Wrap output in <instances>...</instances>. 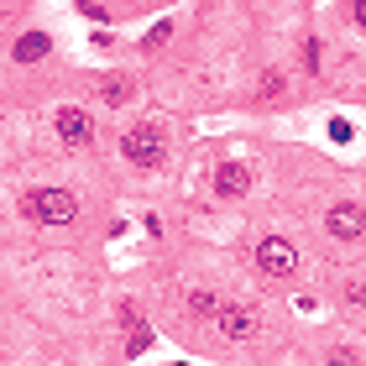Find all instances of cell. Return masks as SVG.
I'll return each instance as SVG.
<instances>
[{
    "label": "cell",
    "instance_id": "6da1fadb",
    "mask_svg": "<svg viewBox=\"0 0 366 366\" xmlns=\"http://www.w3.org/2000/svg\"><path fill=\"white\" fill-rule=\"evenodd\" d=\"M21 214H32L42 225H68L79 214V194L73 189H37V194L21 199Z\"/></svg>",
    "mask_w": 366,
    "mask_h": 366
},
{
    "label": "cell",
    "instance_id": "9c48e42d",
    "mask_svg": "<svg viewBox=\"0 0 366 366\" xmlns=\"http://www.w3.org/2000/svg\"><path fill=\"white\" fill-rule=\"evenodd\" d=\"M100 100H105V105H126V100H131V79H126V73L105 79V84H100Z\"/></svg>",
    "mask_w": 366,
    "mask_h": 366
},
{
    "label": "cell",
    "instance_id": "30bf717a",
    "mask_svg": "<svg viewBox=\"0 0 366 366\" xmlns=\"http://www.w3.org/2000/svg\"><path fill=\"white\" fill-rule=\"evenodd\" d=\"M214 309H220V304H214L210 288H194V293H189V314L194 319H214Z\"/></svg>",
    "mask_w": 366,
    "mask_h": 366
},
{
    "label": "cell",
    "instance_id": "ba28073f",
    "mask_svg": "<svg viewBox=\"0 0 366 366\" xmlns=\"http://www.w3.org/2000/svg\"><path fill=\"white\" fill-rule=\"evenodd\" d=\"M11 53H16V63H37V58H48V53H53V42L42 32H26V37H16Z\"/></svg>",
    "mask_w": 366,
    "mask_h": 366
},
{
    "label": "cell",
    "instance_id": "2e32d148",
    "mask_svg": "<svg viewBox=\"0 0 366 366\" xmlns=\"http://www.w3.org/2000/svg\"><path fill=\"white\" fill-rule=\"evenodd\" d=\"M147 345H152V330H142V324H136V335H131V351H147Z\"/></svg>",
    "mask_w": 366,
    "mask_h": 366
},
{
    "label": "cell",
    "instance_id": "277c9868",
    "mask_svg": "<svg viewBox=\"0 0 366 366\" xmlns=\"http://www.w3.org/2000/svg\"><path fill=\"white\" fill-rule=\"evenodd\" d=\"M214 324H220L225 340H251V335L262 330V319H257L251 304H220L214 309Z\"/></svg>",
    "mask_w": 366,
    "mask_h": 366
},
{
    "label": "cell",
    "instance_id": "3957f363",
    "mask_svg": "<svg viewBox=\"0 0 366 366\" xmlns=\"http://www.w3.org/2000/svg\"><path fill=\"white\" fill-rule=\"evenodd\" d=\"M257 267L267 272V277H293V267H298V251H293V241H283V236H267V241H257Z\"/></svg>",
    "mask_w": 366,
    "mask_h": 366
},
{
    "label": "cell",
    "instance_id": "8992f818",
    "mask_svg": "<svg viewBox=\"0 0 366 366\" xmlns=\"http://www.w3.org/2000/svg\"><path fill=\"white\" fill-rule=\"evenodd\" d=\"M246 189H251V167H241V163L214 167V194H220V199H241Z\"/></svg>",
    "mask_w": 366,
    "mask_h": 366
},
{
    "label": "cell",
    "instance_id": "7c38bea8",
    "mask_svg": "<svg viewBox=\"0 0 366 366\" xmlns=\"http://www.w3.org/2000/svg\"><path fill=\"white\" fill-rule=\"evenodd\" d=\"M324 366H361V351H356V345H335V351L324 356Z\"/></svg>",
    "mask_w": 366,
    "mask_h": 366
},
{
    "label": "cell",
    "instance_id": "52a82bcc",
    "mask_svg": "<svg viewBox=\"0 0 366 366\" xmlns=\"http://www.w3.org/2000/svg\"><path fill=\"white\" fill-rule=\"evenodd\" d=\"M58 136H63V142H68V147H84V142H89V136H95V120H89V116H84V110H58Z\"/></svg>",
    "mask_w": 366,
    "mask_h": 366
},
{
    "label": "cell",
    "instance_id": "4fadbf2b",
    "mask_svg": "<svg viewBox=\"0 0 366 366\" xmlns=\"http://www.w3.org/2000/svg\"><path fill=\"white\" fill-rule=\"evenodd\" d=\"M167 37H173V21H157V26H152V32H147V37H142V48H147V53H152V48H163Z\"/></svg>",
    "mask_w": 366,
    "mask_h": 366
},
{
    "label": "cell",
    "instance_id": "9a60e30c",
    "mask_svg": "<svg viewBox=\"0 0 366 366\" xmlns=\"http://www.w3.org/2000/svg\"><path fill=\"white\" fill-rule=\"evenodd\" d=\"M304 58H309V68L319 73V42H314V37H304Z\"/></svg>",
    "mask_w": 366,
    "mask_h": 366
},
{
    "label": "cell",
    "instance_id": "8fae6325",
    "mask_svg": "<svg viewBox=\"0 0 366 366\" xmlns=\"http://www.w3.org/2000/svg\"><path fill=\"white\" fill-rule=\"evenodd\" d=\"M257 95H262V100H277V95H288V79H283L277 68H267V73H262V89H257Z\"/></svg>",
    "mask_w": 366,
    "mask_h": 366
},
{
    "label": "cell",
    "instance_id": "5b68a950",
    "mask_svg": "<svg viewBox=\"0 0 366 366\" xmlns=\"http://www.w3.org/2000/svg\"><path fill=\"white\" fill-rule=\"evenodd\" d=\"M324 230H330L335 241H361L366 236V210L361 204H335L330 220H324Z\"/></svg>",
    "mask_w": 366,
    "mask_h": 366
},
{
    "label": "cell",
    "instance_id": "e0dca14e",
    "mask_svg": "<svg viewBox=\"0 0 366 366\" xmlns=\"http://www.w3.org/2000/svg\"><path fill=\"white\" fill-rule=\"evenodd\" d=\"M356 21H361V26H366V0H356Z\"/></svg>",
    "mask_w": 366,
    "mask_h": 366
},
{
    "label": "cell",
    "instance_id": "7a4b0ae2",
    "mask_svg": "<svg viewBox=\"0 0 366 366\" xmlns=\"http://www.w3.org/2000/svg\"><path fill=\"white\" fill-rule=\"evenodd\" d=\"M120 152L136 167H167V142H163V131H152V126H131L120 136Z\"/></svg>",
    "mask_w": 366,
    "mask_h": 366
},
{
    "label": "cell",
    "instance_id": "5bb4252c",
    "mask_svg": "<svg viewBox=\"0 0 366 366\" xmlns=\"http://www.w3.org/2000/svg\"><path fill=\"white\" fill-rule=\"evenodd\" d=\"M345 304H356V309H366V283H345Z\"/></svg>",
    "mask_w": 366,
    "mask_h": 366
}]
</instances>
